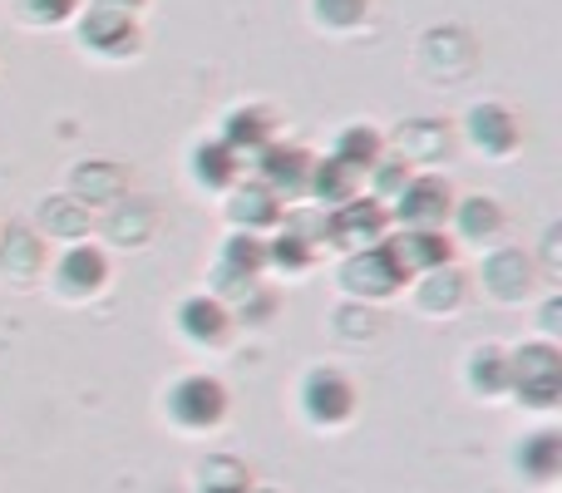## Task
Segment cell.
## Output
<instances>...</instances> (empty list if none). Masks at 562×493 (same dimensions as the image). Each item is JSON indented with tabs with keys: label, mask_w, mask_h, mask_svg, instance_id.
Returning a JSON list of instances; mask_svg holds the SVG:
<instances>
[{
	"label": "cell",
	"mask_w": 562,
	"mask_h": 493,
	"mask_svg": "<svg viewBox=\"0 0 562 493\" xmlns=\"http://www.w3.org/2000/svg\"><path fill=\"white\" fill-rule=\"evenodd\" d=\"M508 380H514V395L524 400L528 410H553L558 390H562V360L553 340H533V346H518L508 356Z\"/></svg>",
	"instance_id": "obj_1"
},
{
	"label": "cell",
	"mask_w": 562,
	"mask_h": 493,
	"mask_svg": "<svg viewBox=\"0 0 562 493\" xmlns=\"http://www.w3.org/2000/svg\"><path fill=\"white\" fill-rule=\"evenodd\" d=\"M168 419H173L178 429H193V435H203V429H217L227 415V390L217 385L213 376H183L168 385V400H164Z\"/></svg>",
	"instance_id": "obj_2"
},
{
	"label": "cell",
	"mask_w": 562,
	"mask_h": 493,
	"mask_svg": "<svg viewBox=\"0 0 562 493\" xmlns=\"http://www.w3.org/2000/svg\"><path fill=\"white\" fill-rule=\"evenodd\" d=\"M405 287V271L395 267V257L380 247H366V251H350L346 261H340V291H346L350 301H360V306H375V301L395 296V291Z\"/></svg>",
	"instance_id": "obj_3"
},
{
	"label": "cell",
	"mask_w": 562,
	"mask_h": 493,
	"mask_svg": "<svg viewBox=\"0 0 562 493\" xmlns=\"http://www.w3.org/2000/svg\"><path fill=\"white\" fill-rule=\"evenodd\" d=\"M454 208V193H449L445 178L435 173H415L405 183V193L390 203V223H400L405 233H439Z\"/></svg>",
	"instance_id": "obj_4"
},
{
	"label": "cell",
	"mask_w": 562,
	"mask_h": 493,
	"mask_svg": "<svg viewBox=\"0 0 562 493\" xmlns=\"http://www.w3.org/2000/svg\"><path fill=\"white\" fill-rule=\"evenodd\" d=\"M301 415L321 429H336L356 415V385L336 366H316L301 380Z\"/></svg>",
	"instance_id": "obj_5"
},
{
	"label": "cell",
	"mask_w": 562,
	"mask_h": 493,
	"mask_svg": "<svg viewBox=\"0 0 562 493\" xmlns=\"http://www.w3.org/2000/svg\"><path fill=\"white\" fill-rule=\"evenodd\" d=\"M326 247H346V251H366L380 247L390 233V208L375 198H350L346 208L326 213Z\"/></svg>",
	"instance_id": "obj_6"
},
{
	"label": "cell",
	"mask_w": 562,
	"mask_h": 493,
	"mask_svg": "<svg viewBox=\"0 0 562 493\" xmlns=\"http://www.w3.org/2000/svg\"><path fill=\"white\" fill-rule=\"evenodd\" d=\"M55 291L65 301H85V296H99V291L109 287V257L99 251L94 243H75L59 251L55 261Z\"/></svg>",
	"instance_id": "obj_7"
},
{
	"label": "cell",
	"mask_w": 562,
	"mask_h": 493,
	"mask_svg": "<svg viewBox=\"0 0 562 493\" xmlns=\"http://www.w3.org/2000/svg\"><path fill=\"white\" fill-rule=\"evenodd\" d=\"M79 45H85L89 55L124 59L138 49V25H134V15H124V10L89 5L85 15H79Z\"/></svg>",
	"instance_id": "obj_8"
},
{
	"label": "cell",
	"mask_w": 562,
	"mask_h": 493,
	"mask_svg": "<svg viewBox=\"0 0 562 493\" xmlns=\"http://www.w3.org/2000/svg\"><path fill=\"white\" fill-rule=\"evenodd\" d=\"M227 330H233V306L217 296H188L178 301V336L188 340V346L198 350H217L227 340Z\"/></svg>",
	"instance_id": "obj_9"
},
{
	"label": "cell",
	"mask_w": 562,
	"mask_h": 493,
	"mask_svg": "<svg viewBox=\"0 0 562 493\" xmlns=\"http://www.w3.org/2000/svg\"><path fill=\"white\" fill-rule=\"evenodd\" d=\"M464 138L484 158H508L518 148V138H524V128L504 104H474L464 119Z\"/></svg>",
	"instance_id": "obj_10"
},
{
	"label": "cell",
	"mask_w": 562,
	"mask_h": 493,
	"mask_svg": "<svg viewBox=\"0 0 562 493\" xmlns=\"http://www.w3.org/2000/svg\"><path fill=\"white\" fill-rule=\"evenodd\" d=\"M277 124L267 109H233V114L223 119V134H217V144L227 148V154L237 158V164H257V158L267 154V148L277 144Z\"/></svg>",
	"instance_id": "obj_11"
},
{
	"label": "cell",
	"mask_w": 562,
	"mask_h": 493,
	"mask_svg": "<svg viewBox=\"0 0 562 493\" xmlns=\"http://www.w3.org/2000/svg\"><path fill=\"white\" fill-rule=\"evenodd\" d=\"M311 164H316V158H311L306 148H281V144H272L262 158H257V183H262L267 193L277 198V203H286V198H306Z\"/></svg>",
	"instance_id": "obj_12"
},
{
	"label": "cell",
	"mask_w": 562,
	"mask_h": 493,
	"mask_svg": "<svg viewBox=\"0 0 562 493\" xmlns=\"http://www.w3.org/2000/svg\"><path fill=\"white\" fill-rule=\"evenodd\" d=\"M479 277H484V291L494 301H524L533 291V257H524L518 247H498L484 257Z\"/></svg>",
	"instance_id": "obj_13"
},
{
	"label": "cell",
	"mask_w": 562,
	"mask_h": 493,
	"mask_svg": "<svg viewBox=\"0 0 562 493\" xmlns=\"http://www.w3.org/2000/svg\"><path fill=\"white\" fill-rule=\"evenodd\" d=\"M281 213H286V208H281L262 183H237L233 193H227V223H233L237 233H247V237L277 233Z\"/></svg>",
	"instance_id": "obj_14"
},
{
	"label": "cell",
	"mask_w": 562,
	"mask_h": 493,
	"mask_svg": "<svg viewBox=\"0 0 562 493\" xmlns=\"http://www.w3.org/2000/svg\"><path fill=\"white\" fill-rule=\"evenodd\" d=\"M385 251L395 257V267L405 271V281L449 267V257H454V247H449L445 233H400V237H385Z\"/></svg>",
	"instance_id": "obj_15"
},
{
	"label": "cell",
	"mask_w": 562,
	"mask_h": 493,
	"mask_svg": "<svg viewBox=\"0 0 562 493\" xmlns=\"http://www.w3.org/2000/svg\"><path fill=\"white\" fill-rule=\"evenodd\" d=\"M306 198L321 208V213H336L346 208L350 198H360V178L350 168H340L336 158H316L311 164V178H306Z\"/></svg>",
	"instance_id": "obj_16"
},
{
	"label": "cell",
	"mask_w": 562,
	"mask_h": 493,
	"mask_svg": "<svg viewBox=\"0 0 562 493\" xmlns=\"http://www.w3.org/2000/svg\"><path fill=\"white\" fill-rule=\"evenodd\" d=\"M449 223H454V233L464 237V243H494V237L504 233V213H498V203L484 193L459 198V203L449 208Z\"/></svg>",
	"instance_id": "obj_17"
},
{
	"label": "cell",
	"mask_w": 562,
	"mask_h": 493,
	"mask_svg": "<svg viewBox=\"0 0 562 493\" xmlns=\"http://www.w3.org/2000/svg\"><path fill=\"white\" fill-rule=\"evenodd\" d=\"M464 277H459L454 267H439V271H425L415 287V306L425 311V316H454L459 306H464Z\"/></svg>",
	"instance_id": "obj_18"
},
{
	"label": "cell",
	"mask_w": 562,
	"mask_h": 493,
	"mask_svg": "<svg viewBox=\"0 0 562 493\" xmlns=\"http://www.w3.org/2000/svg\"><path fill=\"white\" fill-rule=\"evenodd\" d=\"M330 158L360 178V173H370V168L385 158V138H380L370 124H350V128H340V134H336V148H330Z\"/></svg>",
	"instance_id": "obj_19"
},
{
	"label": "cell",
	"mask_w": 562,
	"mask_h": 493,
	"mask_svg": "<svg viewBox=\"0 0 562 493\" xmlns=\"http://www.w3.org/2000/svg\"><path fill=\"white\" fill-rule=\"evenodd\" d=\"M237 178H243V164H237L217 138H207V144L193 148V183L198 188H207V193H233Z\"/></svg>",
	"instance_id": "obj_20"
},
{
	"label": "cell",
	"mask_w": 562,
	"mask_h": 493,
	"mask_svg": "<svg viewBox=\"0 0 562 493\" xmlns=\"http://www.w3.org/2000/svg\"><path fill=\"white\" fill-rule=\"evenodd\" d=\"M40 267H45V237L30 233V227H10L0 237V271L15 281H30L40 277Z\"/></svg>",
	"instance_id": "obj_21"
},
{
	"label": "cell",
	"mask_w": 562,
	"mask_h": 493,
	"mask_svg": "<svg viewBox=\"0 0 562 493\" xmlns=\"http://www.w3.org/2000/svg\"><path fill=\"white\" fill-rule=\"evenodd\" d=\"M311 267H316V247H311V243L291 237L286 227H277V233L267 237V271H281V277L301 281Z\"/></svg>",
	"instance_id": "obj_22"
},
{
	"label": "cell",
	"mask_w": 562,
	"mask_h": 493,
	"mask_svg": "<svg viewBox=\"0 0 562 493\" xmlns=\"http://www.w3.org/2000/svg\"><path fill=\"white\" fill-rule=\"evenodd\" d=\"M469 385L479 390L484 400H498V395H508V356L498 346H479L474 356H469Z\"/></svg>",
	"instance_id": "obj_23"
},
{
	"label": "cell",
	"mask_w": 562,
	"mask_h": 493,
	"mask_svg": "<svg viewBox=\"0 0 562 493\" xmlns=\"http://www.w3.org/2000/svg\"><path fill=\"white\" fill-rule=\"evenodd\" d=\"M395 144H400V158H405V164H439V158L449 154L445 124H405Z\"/></svg>",
	"instance_id": "obj_24"
},
{
	"label": "cell",
	"mask_w": 562,
	"mask_h": 493,
	"mask_svg": "<svg viewBox=\"0 0 562 493\" xmlns=\"http://www.w3.org/2000/svg\"><path fill=\"white\" fill-rule=\"evenodd\" d=\"M119 188H124V168H99V164L75 168V203H79V208H89V203H114Z\"/></svg>",
	"instance_id": "obj_25"
},
{
	"label": "cell",
	"mask_w": 562,
	"mask_h": 493,
	"mask_svg": "<svg viewBox=\"0 0 562 493\" xmlns=\"http://www.w3.org/2000/svg\"><path fill=\"white\" fill-rule=\"evenodd\" d=\"M558 459H562V439L553 429H538V435L524 439V449H518V464H524V474H533V479H553Z\"/></svg>",
	"instance_id": "obj_26"
},
{
	"label": "cell",
	"mask_w": 562,
	"mask_h": 493,
	"mask_svg": "<svg viewBox=\"0 0 562 493\" xmlns=\"http://www.w3.org/2000/svg\"><path fill=\"white\" fill-rule=\"evenodd\" d=\"M89 217H85V208L75 203V198H55V203L45 208V233L49 237H59V243H85V233H89Z\"/></svg>",
	"instance_id": "obj_27"
},
{
	"label": "cell",
	"mask_w": 562,
	"mask_h": 493,
	"mask_svg": "<svg viewBox=\"0 0 562 493\" xmlns=\"http://www.w3.org/2000/svg\"><path fill=\"white\" fill-rule=\"evenodd\" d=\"M366 178H370V198L390 208L400 193H405V183H409V178H415V168H409L405 158H380V164L370 168Z\"/></svg>",
	"instance_id": "obj_28"
},
{
	"label": "cell",
	"mask_w": 562,
	"mask_h": 493,
	"mask_svg": "<svg viewBox=\"0 0 562 493\" xmlns=\"http://www.w3.org/2000/svg\"><path fill=\"white\" fill-rule=\"evenodd\" d=\"M370 0H316V25L326 30H356L366 25Z\"/></svg>",
	"instance_id": "obj_29"
},
{
	"label": "cell",
	"mask_w": 562,
	"mask_h": 493,
	"mask_svg": "<svg viewBox=\"0 0 562 493\" xmlns=\"http://www.w3.org/2000/svg\"><path fill=\"white\" fill-rule=\"evenodd\" d=\"M10 5H15V15L25 25H59V20L75 15L79 0H10Z\"/></svg>",
	"instance_id": "obj_30"
},
{
	"label": "cell",
	"mask_w": 562,
	"mask_h": 493,
	"mask_svg": "<svg viewBox=\"0 0 562 493\" xmlns=\"http://www.w3.org/2000/svg\"><path fill=\"white\" fill-rule=\"evenodd\" d=\"M203 474H207L203 493H252V489H247V469L237 464V459H213Z\"/></svg>",
	"instance_id": "obj_31"
},
{
	"label": "cell",
	"mask_w": 562,
	"mask_h": 493,
	"mask_svg": "<svg viewBox=\"0 0 562 493\" xmlns=\"http://www.w3.org/2000/svg\"><path fill=\"white\" fill-rule=\"evenodd\" d=\"M558 311H562V301L553 296V301H548V306H543V330H548V340L558 336Z\"/></svg>",
	"instance_id": "obj_32"
},
{
	"label": "cell",
	"mask_w": 562,
	"mask_h": 493,
	"mask_svg": "<svg viewBox=\"0 0 562 493\" xmlns=\"http://www.w3.org/2000/svg\"><path fill=\"white\" fill-rule=\"evenodd\" d=\"M94 5H109V10H124V15H134L144 0H94Z\"/></svg>",
	"instance_id": "obj_33"
},
{
	"label": "cell",
	"mask_w": 562,
	"mask_h": 493,
	"mask_svg": "<svg viewBox=\"0 0 562 493\" xmlns=\"http://www.w3.org/2000/svg\"><path fill=\"white\" fill-rule=\"evenodd\" d=\"M257 493H277V489H257Z\"/></svg>",
	"instance_id": "obj_34"
}]
</instances>
